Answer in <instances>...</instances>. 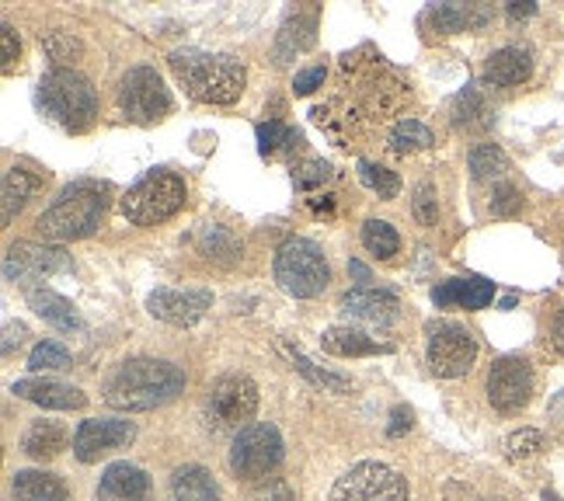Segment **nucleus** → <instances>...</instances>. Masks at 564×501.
Wrapping results in <instances>:
<instances>
[{"label": "nucleus", "instance_id": "obj_13", "mask_svg": "<svg viewBox=\"0 0 564 501\" xmlns=\"http://www.w3.org/2000/svg\"><path fill=\"white\" fill-rule=\"evenodd\" d=\"M533 397V369L523 356H502L488 373V401L498 415H519Z\"/></svg>", "mask_w": 564, "mask_h": 501}, {"label": "nucleus", "instance_id": "obj_28", "mask_svg": "<svg viewBox=\"0 0 564 501\" xmlns=\"http://www.w3.org/2000/svg\"><path fill=\"white\" fill-rule=\"evenodd\" d=\"M321 348L328 356H341V359H352V356H387L390 345L370 338L366 331L356 328H328L321 335Z\"/></svg>", "mask_w": 564, "mask_h": 501}, {"label": "nucleus", "instance_id": "obj_12", "mask_svg": "<svg viewBox=\"0 0 564 501\" xmlns=\"http://www.w3.org/2000/svg\"><path fill=\"white\" fill-rule=\"evenodd\" d=\"M70 258L67 251H59L53 244H35V241H18L8 248L4 254V279L14 282V286L35 290V282H46L56 272H67Z\"/></svg>", "mask_w": 564, "mask_h": 501}, {"label": "nucleus", "instance_id": "obj_25", "mask_svg": "<svg viewBox=\"0 0 564 501\" xmlns=\"http://www.w3.org/2000/svg\"><path fill=\"white\" fill-rule=\"evenodd\" d=\"M167 501H220V488H216L213 473L206 467L185 464L171 473Z\"/></svg>", "mask_w": 564, "mask_h": 501}, {"label": "nucleus", "instance_id": "obj_8", "mask_svg": "<svg viewBox=\"0 0 564 501\" xmlns=\"http://www.w3.org/2000/svg\"><path fill=\"white\" fill-rule=\"evenodd\" d=\"M477 359L474 335L457 320H432L425 328V362L440 380L467 377Z\"/></svg>", "mask_w": 564, "mask_h": 501}, {"label": "nucleus", "instance_id": "obj_48", "mask_svg": "<svg viewBox=\"0 0 564 501\" xmlns=\"http://www.w3.org/2000/svg\"><path fill=\"white\" fill-rule=\"evenodd\" d=\"M512 21H523V18H533L536 14V4H530V0H523V4H509L506 8Z\"/></svg>", "mask_w": 564, "mask_h": 501}, {"label": "nucleus", "instance_id": "obj_16", "mask_svg": "<svg viewBox=\"0 0 564 501\" xmlns=\"http://www.w3.org/2000/svg\"><path fill=\"white\" fill-rule=\"evenodd\" d=\"M338 311L349 317V320H359V324H373V328H390V324L398 320L401 314V299L387 290H352L338 299Z\"/></svg>", "mask_w": 564, "mask_h": 501}, {"label": "nucleus", "instance_id": "obj_5", "mask_svg": "<svg viewBox=\"0 0 564 501\" xmlns=\"http://www.w3.org/2000/svg\"><path fill=\"white\" fill-rule=\"evenodd\" d=\"M272 272L282 293H290L296 299H314L328 290V282H332L328 258H324V251L314 241H307V237H290V241L275 251Z\"/></svg>", "mask_w": 564, "mask_h": 501}, {"label": "nucleus", "instance_id": "obj_2", "mask_svg": "<svg viewBox=\"0 0 564 501\" xmlns=\"http://www.w3.org/2000/svg\"><path fill=\"white\" fill-rule=\"evenodd\" d=\"M171 70H175L185 95L199 105H234L245 95L248 74L241 59L227 53H199V50H182L171 53Z\"/></svg>", "mask_w": 564, "mask_h": 501}, {"label": "nucleus", "instance_id": "obj_1", "mask_svg": "<svg viewBox=\"0 0 564 501\" xmlns=\"http://www.w3.org/2000/svg\"><path fill=\"white\" fill-rule=\"evenodd\" d=\"M182 390L185 373L175 362L137 356L116 366V373L101 386V401L116 411H154L175 401Z\"/></svg>", "mask_w": 564, "mask_h": 501}, {"label": "nucleus", "instance_id": "obj_15", "mask_svg": "<svg viewBox=\"0 0 564 501\" xmlns=\"http://www.w3.org/2000/svg\"><path fill=\"white\" fill-rule=\"evenodd\" d=\"M213 307V296L206 290H154L147 296L150 317H158L171 328H192L195 320H203Z\"/></svg>", "mask_w": 564, "mask_h": 501}, {"label": "nucleus", "instance_id": "obj_49", "mask_svg": "<svg viewBox=\"0 0 564 501\" xmlns=\"http://www.w3.org/2000/svg\"><path fill=\"white\" fill-rule=\"evenodd\" d=\"M311 209H314V213H332V209H335V199H332V195H314V199H311Z\"/></svg>", "mask_w": 564, "mask_h": 501}, {"label": "nucleus", "instance_id": "obj_21", "mask_svg": "<svg viewBox=\"0 0 564 501\" xmlns=\"http://www.w3.org/2000/svg\"><path fill=\"white\" fill-rule=\"evenodd\" d=\"M530 74H533V53L527 46H502V50H495L485 63V80L495 87L527 84Z\"/></svg>", "mask_w": 564, "mask_h": 501}, {"label": "nucleus", "instance_id": "obj_24", "mask_svg": "<svg viewBox=\"0 0 564 501\" xmlns=\"http://www.w3.org/2000/svg\"><path fill=\"white\" fill-rule=\"evenodd\" d=\"M195 251L206 261H216V265H234L245 254V241L224 224H203L195 230Z\"/></svg>", "mask_w": 564, "mask_h": 501}, {"label": "nucleus", "instance_id": "obj_31", "mask_svg": "<svg viewBox=\"0 0 564 501\" xmlns=\"http://www.w3.org/2000/svg\"><path fill=\"white\" fill-rule=\"evenodd\" d=\"M258 137V154L262 157H272V154H290V150L303 146V133L279 119H269V122H258L254 129Z\"/></svg>", "mask_w": 564, "mask_h": 501}, {"label": "nucleus", "instance_id": "obj_17", "mask_svg": "<svg viewBox=\"0 0 564 501\" xmlns=\"http://www.w3.org/2000/svg\"><path fill=\"white\" fill-rule=\"evenodd\" d=\"M98 501H154V484L137 464H112L98 481Z\"/></svg>", "mask_w": 564, "mask_h": 501}, {"label": "nucleus", "instance_id": "obj_32", "mask_svg": "<svg viewBox=\"0 0 564 501\" xmlns=\"http://www.w3.org/2000/svg\"><path fill=\"white\" fill-rule=\"evenodd\" d=\"M362 248L377 258H383V261H390L401 251V237L387 220H366L362 224Z\"/></svg>", "mask_w": 564, "mask_h": 501}, {"label": "nucleus", "instance_id": "obj_4", "mask_svg": "<svg viewBox=\"0 0 564 501\" xmlns=\"http://www.w3.org/2000/svg\"><path fill=\"white\" fill-rule=\"evenodd\" d=\"M39 108L67 133H88L98 119V95L77 70L56 67L39 80Z\"/></svg>", "mask_w": 564, "mask_h": 501}, {"label": "nucleus", "instance_id": "obj_33", "mask_svg": "<svg viewBox=\"0 0 564 501\" xmlns=\"http://www.w3.org/2000/svg\"><path fill=\"white\" fill-rule=\"evenodd\" d=\"M470 174L474 182H488V178H502V174L509 171V157L498 150L495 143H481L470 150Z\"/></svg>", "mask_w": 564, "mask_h": 501}, {"label": "nucleus", "instance_id": "obj_10", "mask_svg": "<svg viewBox=\"0 0 564 501\" xmlns=\"http://www.w3.org/2000/svg\"><path fill=\"white\" fill-rule=\"evenodd\" d=\"M119 112L122 119L140 126H154L167 119L171 95L154 67H133L119 80Z\"/></svg>", "mask_w": 564, "mask_h": 501}, {"label": "nucleus", "instance_id": "obj_40", "mask_svg": "<svg viewBox=\"0 0 564 501\" xmlns=\"http://www.w3.org/2000/svg\"><path fill=\"white\" fill-rule=\"evenodd\" d=\"M42 50H46L53 63H70L80 56V42L70 32H50V35H42Z\"/></svg>", "mask_w": 564, "mask_h": 501}, {"label": "nucleus", "instance_id": "obj_30", "mask_svg": "<svg viewBox=\"0 0 564 501\" xmlns=\"http://www.w3.org/2000/svg\"><path fill=\"white\" fill-rule=\"evenodd\" d=\"M429 146H436V133L419 119H401L390 126V133H387V150L394 157L419 154V150H429Z\"/></svg>", "mask_w": 564, "mask_h": 501}, {"label": "nucleus", "instance_id": "obj_7", "mask_svg": "<svg viewBox=\"0 0 564 501\" xmlns=\"http://www.w3.org/2000/svg\"><path fill=\"white\" fill-rule=\"evenodd\" d=\"M282 435L269 422L245 425L230 443V470L237 481H262L282 464Z\"/></svg>", "mask_w": 564, "mask_h": 501}, {"label": "nucleus", "instance_id": "obj_9", "mask_svg": "<svg viewBox=\"0 0 564 501\" xmlns=\"http://www.w3.org/2000/svg\"><path fill=\"white\" fill-rule=\"evenodd\" d=\"M332 501H415L404 477L377 460L356 464L338 477L332 488Z\"/></svg>", "mask_w": 564, "mask_h": 501}, {"label": "nucleus", "instance_id": "obj_47", "mask_svg": "<svg viewBox=\"0 0 564 501\" xmlns=\"http://www.w3.org/2000/svg\"><path fill=\"white\" fill-rule=\"evenodd\" d=\"M404 428H411V411L408 407H394V415H390V435H401Z\"/></svg>", "mask_w": 564, "mask_h": 501}, {"label": "nucleus", "instance_id": "obj_50", "mask_svg": "<svg viewBox=\"0 0 564 501\" xmlns=\"http://www.w3.org/2000/svg\"><path fill=\"white\" fill-rule=\"evenodd\" d=\"M349 272H352L359 282H370V269H366L362 261H349Z\"/></svg>", "mask_w": 564, "mask_h": 501}, {"label": "nucleus", "instance_id": "obj_18", "mask_svg": "<svg viewBox=\"0 0 564 501\" xmlns=\"http://www.w3.org/2000/svg\"><path fill=\"white\" fill-rule=\"evenodd\" d=\"M14 394L21 401H32L39 407H50V411H77L88 404V394L70 383H59V380H39V377H29V380H18Z\"/></svg>", "mask_w": 564, "mask_h": 501}, {"label": "nucleus", "instance_id": "obj_45", "mask_svg": "<svg viewBox=\"0 0 564 501\" xmlns=\"http://www.w3.org/2000/svg\"><path fill=\"white\" fill-rule=\"evenodd\" d=\"M25 338H29V328H25V324L8 320V324H4V356H11V352H14V345H21Z\"/></svg>", "mask_w": 564, "mask_h": 501}, {"label": "nucleus", "instance_id": "obj_44", "mask_svg": "<svg viewBox=\"0 0 564 501\" xmlns=\"http://www.w3.org/2000/svg\"><path fill=\"white\" fill-rule=\"evenodd\" d=\"M324 77H328V70H324V67H307V70H300L296 80H293V91H296L300 98H307V95L317 91V87H324Z\"/></svg>", "mask_w": 564, "mask_h": 501}, {"label": "nucleus", "instance_id": "obj_11", "mask_svg": "<svg viewBox=\"0 0 564 501\" xmlns=\"http://www.w3.org/2000/svg\"><path fill=\"white\" fill-rule=\"evenodd\" d=\"M206 411H209V422L216 428H237V432H241V425L251 422L254 411H258V386H254V380L245 377V373L220 377L209 386Z\"/></svg>", "mask_w": 564, "mask_h": 501}, {"label": "nucleus", "instance_id": "obj_43", "mask_svg": "<svg viewBox=\"0 0 564 501\" xmlns=\"http://www.w3.org/2000/svg\"><path fill=\"white\" fill-rule=\"evenodd\" d=\"M0 42H4V53H0V70L4 74H11L14 70V63H18V56H21V42H18V32L11 29V25H0Z\"/></svg>", "mask_w": 564, "mask_h": 501}, {"label": "nucleus", "instance_id": "obj_41", "mask_svg": "<svg viewBox=\"0 0 564 501\" xmlns=\"http://www.w3.org/2000/svg\"><path fill=\"white\" fill-rule=\"evenodd\" d=\"M509 460H530V456H536L540 449H544V435H540L536 428H519L509 435Z\"/></svg>", "mask_w": 564, "mask_h": 501}, {"label": "nucleus", "instance_id": "obj_46", "mask_svg": "<svg viewBox=\"0 0 564 501\" xmlns=\"http://www.w3.org/2000/svg\"><path fill=\"white\" fill-rule=\"evenodd\" d=\"M551 348H554L557 356H564V307L551 320Z\"/></svg>", "mask_w": 564, "mask_h": 501}, {"label": "nucleus", "instance_id": "obj_14", "mask_svg": "<svg viewBox=\"0 0 564 501\" xmlns=\"http://www.w3.org/2000/svg\"><path fill=\"white\" fill-rule=\"evenodd\" d=\"M137 439V425L133 422H119V418H88L80 422L74 432V456L80 464H98L105 453L122 449Z\"/></svg>", "mask_w": 564, "mask_h": 501}, {"label": "nucleus", "instance_id": "obj_39", "mask_svg": "<svg viewBox=\"0 0 564 501\" xmlns=\"http://www.w3.org/2000/svg\"><path fill=\"white\" fill-rule=\"evenodd\" d=\"M411 213H415V220L422 227H436L440 220V203H436V185L432 182H422L415 188V199H411Z\"/></svg>", "mask_w": 564, "mask_h": 501}, {"label": "nucleus", "instance_id": "obj_6", "mask_svg": "<svg viewBox=\"0 0 564 501\" xmlns=\"http://www.w3.org/2000/svg\"><path fill=\"white\" fill-rule=\"evenodd\" d=\"M185 206V182L171 171H150L122 195V216L133 227H154L171 220Z\"/></svg>", "mask_w": 564, "mask_h": 501}, {"label": "nucleus", "instance_id": "obj_23", "mask_svg": "<svg viewBox=\"0 0 564 501\" xmlns=\"http://www.w3.org/2000/svg\"><path fill=\"white\" fill-rule=\"evenodd\" d=\"M70 443V432L67 425L59 422H50V418H39L25 428V435H21V449H25V456H32V460H56V456L67 449Z\"/></svg>", "mask_w": 564, "mask_h": 501}, {"label": "nucleus", "instance_id": "obj_19", "mask_svg": "<svg viewBox=\"0 0 564 501\" xmlns=\"http://www.w3.org/2000/svg\"><path fill=\"white\" fill-rule=\"evenodd\" d=\"M495 299V282L481 275H464V279H446L432 290V303L436 307H460V311H485Z\"/></svg>", "mask_w": 564, "mask_h": 501}, {"label": "nucleus", "instance_id": "obj_35", "mask_svg": "<svg viewBox=\"0 0 564 501\" xmlns=\"http://www.w3.org/2000/svg\"><path fill=\"white\" fill-rule=\"evenodd\" d=\"M359 182L370 192H377L380 199H398V192H401L398 174L383 164H373V161H359Z\"/></svg>", "mask_w": 564, "mask_h": 501}, {"label": "nucleus", "instance_id": "obj_51", "mask_svg": "<svg viewBox=\"0 0 564 501\" xmlns=\"http://www.w3.org/2000/svg\"><path fill=\"white\" fill-rule=\"evenodd\" d=\"M551 411H554L557 418H564V394H561V397H557V401L551 404Z\"/></svg>", "mask_w": 564, "mask_h": 501}, {"label": "nucleus", "instance_id": "obj_38", "mask_svg": "<svg viewBox=\"0 0 564 501\" xmlns=\"http://www.w3.org/2000/svg\"><path fill=\"white\" fill-rule=\"evenodd\" d=\"M335 178V167L324 164V161H303L300 167H293V185L300 192H311V188H321Z\"/></svg>", "mask_w": 564, "mask_h": 501}, {"label": "nucleus", "instance_id": "obj_34", "mask_svg": "<svg viewBox=\"0 0 564 501\" xmlns=\"http://www.w3.org/2000/svg\"><path fill=\"white\" fill-rule=\"evenodd\" d=\"M453 122L457 126H485L488 122V101L474 84L464 87L457 101H453Z\"/></svg>", "mask_w": 564, "mask_h": 501}, {"label": "nucleus", "instance_id": "obj_27", "mask_svg": "<svg viewBox=\"0 0 564 501\" xmlns=\"http://www.w3.org/2000/svg\"><path fill=\"white\" fill-rule=\"evenodd\" d=\"M39 185H42V178H39V174H32L29 167H18V164L8 167L4 188H0V224L11 227L14 216L25 209V203L39 192Z\"/></svg>", "mask_w": 564, "mask_h": 501}, {"label": "nucleus", "instance_id": "obj_22", "mask_svg": "<svg viewBox=\"0 0 564 501\" xmlns=\"http://www.w3.org/2000/svg\"><path fill=\"white\" fill-rule=\"evenodd\" d=\"M317 32V8H296L282 21L279 39H275V63H290V56L314 46Z\"/></svg>", "mask_w": 564, "mask_h": 501}, {"label": "nucleus", "instance_id": "obj_3", "mask_svg": "<svg viewBox=\"0 0 564 501\" xmlns=\"http://www.w3.org/2000/svg\"><path fill=\"white\" fill-rule=\"evenodd\" d=\"M105 216V185L98 182H74L63 188L53 206L39 216V233L46 241H80L101 227Z\"/></svg>", "mask_w": 564, "mask_h": 501}, {"label": "nucleus", "instance_id": "obj_42", "mask_svg": "<svg viewBox=\"0 0 564 501\" xmlns=\"http://www.w3.org/2000/svg\"><path fill=\"white\" fill-rule=\"evenodd\" d=\"M519 203H523L519 199V188L502 182L491 192V216H512V213H519Z\"/></svg>", "mask_w": 564, "mask_h": 501}, {"label": "nucleus", "instance_id": "obj_52", "mask_svg": "<svg viewBox=\"0 0 564 501\" xmlns=\"http://www.w3.org/2000/svg\"><path fill=\"white\" fill-rule=\"evenodd\" d=\"M544 501H561V498H557L554 491H544Z\"/></svg>", "mask_w": 564, "mask_h": 501}, {"label": "nucleus", "instance_id": "obj_37", "mask_svg": "<svg viewBox=\"0 0 564 501\" xmlns=\"http://www.w3.org/2000/svg\"><path fill=\"white\" fill-rule=\"evenodd\" d=\"M29 366L35 369V373H42V369H70L74 359H70L67 348H59L53 341H39L29 356Z\"/></svg>", "mask_w": 564, "mask_h": 501}, {"label": "nucleus", "instance_id": "obj_20", "mask_svg": "<svg viewBox=\"0 0 564 501\" xmlns=\"http://www.w3.org/2000/svg\"><path fill=\"white\" fill-rule=\"evenodd\" d=\"M425 25L440 35H453V32H477L491 21V8L485 4H436L425 11Z\"/></svg>", "mask_w": 564, "mask_h": 501}, {"label": "nucleus", "instance_id": "obj_29", "mask_svg": "<svg viewBox=\"0 0 564 501\" xmlns=\"http://www.w3.org/2000/svg\"><path fill=\"white\" fill-rule=\"evenodd\" d=\"M29 296V307L46 320V324H53L56 331H77L80 328V317H77V311H74V303L70 299H63L59 293H53V290H46V286H35V290H29L25 293Z\"/></svg>", "mask_w": 564, "mask_h": 501}, {"label": "nucleus", "instance_id": "obj_36", "mask_svg": "<svg viewBox=\"0 0 564 501\" xmlns=\"http://www.w3.org/2000/svg\"><path fill=\"white\" fill-rule=\"evenodd\" d=\"M293 366H296L300 373L307 377L314 386H321V390H332V394H349V390H352V383H349V380L328 373V369H317L307 356H293Z\"/></svg>", "mask_w": 564, "mask_h": 501}, {"label": "nucleus", "instance_id": "obj_26", "mask_svg": "<svg viewBox=\"0 0 564 501\" xmlns=\"http://www.w3.org/2000/svg\"><path fill=\"white\" fill-rule=\"evenodd\" d=\"M11 501H70V491L56 473L18 470L11 477Z\"/></svg>", "mask_w": 564, "mask_h": 501}]
</instances>
